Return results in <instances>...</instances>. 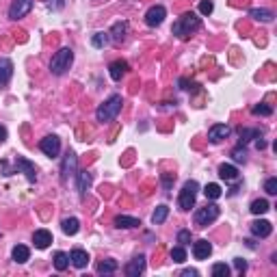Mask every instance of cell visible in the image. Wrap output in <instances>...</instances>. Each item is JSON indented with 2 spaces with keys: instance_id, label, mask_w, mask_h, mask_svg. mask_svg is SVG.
I'll return each mask as SVG.
<instances>
[{
  "instance_id": "60d3db41",
  "label": "cell",
  "mask_w": 277,
  "mask_h": 277,
  "mask_svg": "<svg viewBox=\"0 0 277 277\" xmlns=\"http://www.w3.org/2000/svg\"><path fill=\"white\" fill-rule=\"evenodd\" d=\"M234 266H236L238 273H245V271H247V262L243 258H234Z\"/></svg>"
},
{
  "instance_id": "9c48e42d",
  "label": "cell",
  "mask_w": 277,
  "mask_h": 277,
  "mask_svg": "<svg viewBox=\"0 0 277 277\" xmlns=\"http://www.w3.org/2000/svg\"><path fill=\"white\" fill-rule=\"evenodd\" d=\"M31 9H33V0H13L11 7H9V18L20 20V18L28 16Z\"/></svg>"
},
{
  "instance_id": "e0dca14e",
  "label": "cell",
  "mask_w": 277,
  "mask_h": 277,
  "mask_svg": "<svg viewBox=\"0 0 277 277\" xmlns=\"http://www.w3.org/2000/svg\"><path fill=\"white\" fill-rule=\"evenodd\" d=\"M126 33H128V22H115L113 28H110V42L115 43H122L126 39Z\"/></svg>"
},
{
  "instance_id": "603a6c76",
  "label": "cell",
  "mask_w": 277,
  "mask_h": 277,
  "mask_svg": "<svg viewBox=\"0 0 277 277\" xmlns=\"http://www.w3.org/2000/svg\"><path fill=\"white\" fill-rule=\"evenodd\" d=\"M219 175L221 180H225V182H234V180H238V169L234 167V165H221L219 167Z\"/></svg>"
},
{
  "instance_id": "e575fe53",
  "label": "cell",
  "mask_w": 277,
  "mask_h": 277,
  "mask_svg": "<svg viewBox=\"0 0 277 277\" xmlns=\"http://www.w3.org/2000/svg\"><path fill=\"white\" fill-rule=\"evenodd\" d=\"M232 158H234L236 163H245V160H247V149H245V145H238V148L232 149Z\"/></svg>"
},
{
  "instance_id": "b9f144b4",
  "label": "cell",
  "mask_w": 277,
  "mask_h": 277,
  "mask_svg": "<svg viewBox=\"0 0 277 277\" xmlns=\"http://www.w3.org/2000/svg\"><path fill=\"white\" fill-rule=\"evenodd\" d=\"M46 4H48V9H63V0H46Z\"/></svg>"
},
{
  "instance_id": "8d00e7d4",
  "label": "cell",
  "mask_w": 277,
  "mask_h": 277,
  "mask_svg": "<svg viewBox=\"0 0 277 277\" xmlns=\"http://www.w3.org/2000/svg\"><path fill=\"white\" fill-rule=\"evenodd\" d=\"M213 11H214L213 0H201V2H199V13H201V16H210Z\"/></svg>"
},
{
  "instance_id": "5bb4252c",
  "label": "cell",
  "mask_w": 277,
  "mask_h": 277,
  "mask_svg": "<svg viewBox=\"0 0 277 277\" xmlns=\"http://www.w3.org/2000/svg\"><path fill=\"white\" fill-rule=\"evenodd\" d=\"M128 69H130V65L126 61H122V59H117V61H113L108 65V74L113 80H122L126 74H128Z\"/></svg>"
},
{
  "instance_id": "30bf717a",
  "label": "cell",
  "mask_w": 277,
  "mask_h": 277,
  "mask_svg": "<svg viewBox=\"0 0 277 277\" xmlns=\"http://www.w3.org/2000/svg\"><path fill=\"white\" fill-rule=\"evenodd\" d=\"M230 134H232V128H230V126L216 124V126H213V128L208 130V141H210V143H221V141L228 139Z\"/></svg>"
},
{
  "instance_id": "f6af8a7d",
  "label": "cell",
  "mask_w": 277,
  "mask_h": 277,
  "mask_svg": "<svg viewBox=\"0 0 277 277\" xmlns=\"http://www.w3.org/2000/svg\"><path fill=\"white\" fill-rule=\"evenodd\" d=\"M2 141H7V128L0 126V143H2Z\"/></svg>"
},
{
  "instance_id": "ac0fdd59",
  "label": "cell",
  "mask_w": 277,
  "mask_h": 277,
  "mask_svg": "<svg viewBox=\"0 0 277 277\" xmlns=\"http://www.w3.org/2000/svg\"><path fill=\"white\" fill-rule=\"evenodd\" d=\"M33 243L37 249H48L50 243H52V234L48 230H37L33 234Z\"/></svg>"
},
{
  "instance_id": "2e32d148",
  "label": "cell",
  "mask_w": 277,
  "mask_h": 277,
  "mask_svg": "<svg viewBox=\"0 0 277 277\" xmlns=\"http://www.w3.org/2000/svg\"><path fill=\"white\" fill-rule=\"evenodd\" d=\"M13 76V61L11 59H0V87L9 85Z\"/></svg>"
},
{
  "instance_id": "7c38bea8",
  "label": "cell",
  "mask_w": 277,
  "mask_h": 277,
  "mask_svg": "<svg viewBox=\"0 0 277 277\" xmlns=\"http://www.w3.org/2000/svg\"><path fill=\"white\" fill-rule=\"evenodd\" d=\"M16 167L24 171V175L28 178V182H37V169H35V165H33L28 158H22V156H18V158H16Z\"/></svg>"
},
{
  "instance_id": "4fadbf2b",
  "label": "cell",
  "mask_w": 277,
  "mask_h": 277,
  "mask_svg": "<svg viewBox=\"0 0 277 277\" xmlns=\"http://www.w3.org/2000/svg\"><path fill=\"white\" fill-rule=\"evenodd\" d=\"M210 254H213V245H210L206 238H201V240H197V243H193V256H195V260H208Z\"/></svg>"
},
{
  "instance_id": "d590c367",
  "label": "cell",
  "mask_w": 277,
  "mask_h": 277,
  "mask_svg": "<svg viewBox=\"0 0 277 277\" xmlns=\"http://www.w3.org/2000/svg\"><path fill=\"white\" fill-rule=\"evenodd\" d=\"M251 113H254V115H262V117H269V115H273V108L266 107V104H256V107L251 108Z\"/></svg>"
},
{
  "instance_id": "9a60e30c",
  "label": "cell",
  "mask_w": 277,
  "mask_h": 277,
  "mask_svg": "<svg viewBox=\"0 0 277 277\" xmlns=\"http://www.w3.org/2000/svg\"><path fill=\"white\" fill-rule=\"evenodd\" d=\"M271 232H273V225L264 219H258L251 223V234L258 236V238H266V236H271Z\"/></svg>"
},
{
  "instance_id": "7402d4cb",
  "label": "cell",
  "mask_w": 277,
  "mask_h": 277,
  "mask_svg": "<svg viewBox=\"0 0 277 277\" xmlns=\"http://www.w3.org/2000/svg\"><path fill=\"white\" fill-rule=\"evenodd\" d=\"M76 175H78V193H80V197H85V193L89 191V186H91L93 178H91V173H89V171H76Z\"/></svg>"
},
{
  "instance_id": "8fae6325",
  "label": "cell",
  "mask_w": 277,
  "mask_h": 277,
  "mask_svg": "<svg viewBox=\"0 0 277 277\" xmlns=\"http://www.w3.org/2000/svg\"><path fill=\"white\" fill-rule=\"evenodd\" d=\"M143 271H145V256H134V258L126 264L124 273L128 277H139Z\"/></svg>"
},
{
  "instance_id": "3957f363",
  "label": "cell",
  "mask_w": 277,
  "mask_h": 277,
  "mask_svg": "<svg viewBox=\"0 0 277 277\" xmlns=\"http://www.w3.org/2000/svg\"><path fill=\"white\" fill-rule=\"evenodd\" d=\"M72 63H74L72 48H61L52 57V61H50V72H52L54 76H63V74L67 72L69 67H72Z\"/></svg>"
},
{
  "instance_id": "d6986e66",
  "label": "cell",
  "mask_w": 277,
  "mask_h": 277,
  "mask_svg": "<svg viewBox=\"0 0 277 277\" xmlns=\"http://www.w3.org/2000/svg\"><path fill=\"white\" fill-rule=\"evenodd\" d=\"M141 221L134 219V216H128V214H119L115 216V228L119 230H132V228H139Z\"/></svg>"
},
{
  "instance_id": "f546056e",
  "label": "cell",
  "mask_w": 277,
  "mask_h": 277,
  "mask_svg": "<svg viewBox=\"0 0 277 277\" xmlns=\"http://www.w3.org/2000/svg\"><path fill=\"white\" fill-rule=\"evenodd\" d=\"M67 266H69V256L63 254V251H57V254H54V269L65 271Z\"/></svg>"
},
{
  "instance_id": "ba28073f",
  "label": "cell",
  "mask_w": 277,
  "mask_h": 277,
  "mask_svg": "<svg viewBox=\"0 0 277 277\" xmlns=\"http://www.w3.org/2000/svg\"><path fill=\"white\" fill-rule=\"evenodd\" d=\"M39 149H42L46 156H50V158H57V156L61 154V139L50 134V137L39 141Z\"/></svg>"
},
{
  "instance_id": "277c9868",
  "label": "cell",
  "mask_w": 277,
  "mask_h": 277,
  "mask_svg": "<svg viewBox=\"0 0 277 277\" xmlns=\"http://www.w3.org/2000/svg\"><path fill=\"white\" fill-rule=\"evenodd\" d=\"M197 191H199V184L195 182V180H186L182 191H180V197H178V206L180 210H184V213H189L191 208L195 206V199H197Z\"/></svg>"
},
{
  "instance_id": "ab89813d",
  "label": "cell",
  "mask_w": 277,
  "mask_h": 277,
  "mask_svg": "<svg viewBox=\"0 0 277 277\" xmlns=\"http://www.w3.org/2000/svg\"><path fill=\"white\" fill-rule=\"evenodd\" d=\"M175 180L173 173H163V184H165V191H171V182Z\"/></svg>"
},
{
  "instance_id": "ee69618b",
  "label": "cell",
  "mask_w": 277,
  "mask_h": 277,
  "mask_svg": "<svg viewBox=\"0 0 277 277\" xmlns=\"http://www.w3.org/2000/svg\"><path fill=\"white\" fill-rule=\"evenodd\" d=\"M256 148H258V149H264V148H266V141L260 139V137H256Z\"/></svg>"
},
{
  "instance_id": "6da1fadb",
  "label": "cell",
  "mask_w": 277,
  "mask_h": 277,
  "mask_svg": "<svg viewBox=\"0 0 277 277\" xmlns=\"http://www.w3.org/2000/svg\"><path fill=\"white\" fill-rule=\"evenodd\" d=\"M122 104H124V100H122V95H119V93L110 95L107 102L98 107V110H95V119H98L100 124L113 122V119L119 115V110H122Z\"/></svg>"
},
{
  "instance_id": "4316f807",
  "label": "cell",
  "mask_w": 277,
  "mask_h": 277,
  "mask_svg": "<svg viewBox=\"0 0 277 277\" xmlns=\"http://www.w3.org/2000/svg\"><path fill=\"white\" fill-rule=\"evenodd\" d=\"M249 18H254V20H260V22H271L275 16H273V11H269V9H251L249 11Z\"/></svg>"
},
{
  "instance_id": "d6a6232c",
  "label": "cell",
  "mask_w": 277,
  "mask_h": 277,
  "mask_svg": "<svg viewBox=\"0 0 277 277\" xmlns=\"http://www.w3.org/2000/svg\"><path fill=\"white\" fill-rule=\"evenodd\" d=\"M213 275L214 277H230V266L225 262H216L213 266Z\"/></svg>"
},
{
  "instance_id": "484cf974",
  "label": "cell",
  "mask_w": 277,
  "mask_h": 277,
  "mask_svg": "<svg viewBox=\"0 0 277 277\" xmlns=\"http://www.w3.org/2000/svg\"><path fill=\"white\" fill-rule=\"evenodd\" d=\"M169 216V208L165 204H160V206H156V210H154V214H152V223L154 225H160V223H165V219Z\"/></svg>"
},
{
  "instance_id": "cb8c5ba5",
  "label": "cell",
  "mask_w": 277,
  "mask_h": 277,
  "mask_svg": "<svg viewBox=\"0 0 277 277\" xmlns=\"http://www.w3.org/2000/svg\"><path fill=\"white\" fill-rule=\"evenodd\" d=\"M61 230L65 232L67 236H74V234H78V230H80V221L76 219V216H69V219H63V223H61Z\"/></svg>"
},
{
  "instance_id": "83f0119b",
  "label": "cell",
  "mask_w": 277,
  "mask_h": 277,
  "mask_svg": "<svg viewBox=\"0 0 277 277\" xmlns=\"http://www.w3.org/2000/svg\"><path fill=\"white\" fill-rule=\"evenodd\" d=\"M204 195H206V199H219L221 195H223V191H221V186L219 184H214V182H210V184H206L204 186Z\"/></svg>"
},
{
  "instance_id": "44dd1931",
  "label": "cell",
  "mask_w": 277,
  "mask_h": 277,
  "mask_svg": "<svg viewBox=\"0 0 277 277\" xmlns=\"http://www.w3.org/2000/svg\"><path fill=\"white\" fill-rule=\"evenodd\" d=\"M11 258H13V262H18V264H24V262H28V258H31V249H28L26 245H16L11 251Z\"/></svg>"
},
{
  "instance_id": "8992f818",
  "label": "cell",
  "mask_w": 277,
  "mask_h": 277,
  "mask_svg": "<svg viewBox=\"0 0 277 277\" xmlns=\"http://www.w3.org/2000/svg\"><path fill=\"white\" fill-rule=\"evenodd\" d=\"M76 169H78V156H76V152L67 149V154H65V158L61 163V182L67 184L69 178L76 175Z\"/></svg>"
},
{
  "instance_id": "1f68e13d",
  "label": "cell",
  "mask_w": 277,
  "mask_h": 277,
  "mask_svg": "<svg viewBox=\"0 0 277 277\" xmlns=\"http://www.w3.org/2000/svg\"><path fill=\"white\" fill-rule=\"evenodd\" d=\"M260 130H254V128H240V145H247L251 139L260 137Z\"/></svg>"
},
{
  "instance_id": "d4e9b609",
  "label": "cell",
  "mask_w": 277,
  "mask_h": 277,
  "mask_svg": "<svg viewBox=\"0 0 277 277\" xmlns=\"http://www.w3.org/2000/svg\"><path fill=\"white\" fill-rule=\"evenodd\" d=\"M117 269H119V264L115 260H102L98 264V273L100 275H113Z\"/></svg>"
},
{
  "instance_id": "4dcf8cb0",
  "label": "cell",
  "mask_w": 277,
  "mask_h": 277,
  "mask_svg": "<svg viewBox=\"0 0 277 277\" xmlns=\"http://www.w3.org/2000/svg\"><path fill=\"white\" fill-rule=\"evenodd\" d=\"M269 208H271V204L266 199H256V201H251V213L254 214H264V213H269Z\"/></svg>"
},
{
  "instance_id": "f1b7e54d",
  "label": "cell",
  "mask_w": 277,
  "mask_h": 277,
  "mask_svg": "<svg viewBox=\"0 0 277 277\" xmlns=\"http://www.w3.org/2000/svg\"><path fill=\"white\" fill-rule=\"evenodd\" d=\"M110 43V35L108 33H95L91 37V46L93 48H107Z\"/></svg>"
},
{
  "instance_id": "52a82bcc",
  "label": "cell",
  "mask_w": 277,
  "mask_h": 277,
  "mask_svg": "<svg viewBox=\"0 0 277 277\" xmlns=\"http://www.w3.org/2000/svg\"><path fill=\"white\" fill-rule=\"evenodd\" d=\"M165 18H167V9H165L163 4H154V7H149L148 13H145V24L156 28L165 22Z\"/></svg>"
},
{
  "instance_id": "7bdbcfd3",
  "label": "cell",
  "mask_w": 277,
  "mask_h": 277,
  "mask_svg": "<svg viewBox=\"0 0 277 277\" xmlns=\"http://www.w3.org/2000/svg\"><path fill=\"white\" fill-rule=\"evenodd\" d=\"M199 273L195 269H186V271H182V277H197Z\"/></svg>"
},
{
  "instance_id": "5b68a950",
  "label": "cell",
  "mask_w": 277,
  "mask_h": 277,
  "mask_svg": "<svg viewBox=\"0 0 277 277\" xmlns=\"http://www.w3.org/2000/svg\"><path fill=\"white\" fill-rule=\"evenodd\" d=\"M219 206L216 204H206L204 208H199L197 213H195V225H199V228H208L210 223H214L216 219H219Z\"/></svg>"
},
{
  "instance_id": "ffe728a7",
  "label": "cell",
  "mask_w": 277,
  "mask_h": 277,
  "mask_svg": "<svg viewBox=\"0 0 277 277\" xmlns=\"http://www.w3.org/2000/svg\"><path fill=\"white\" fill-rule=\"evenodd\" d=\"M69 262H72L76 269H85V266L89 264V254L85 249H74L72 254H69Z\"/></svg>"
},
{
  "instance_id": "f35d334b",
  "label": "cell",
  "mask_w": 277,
  "mask_h": 277,
  "mask_svg": "<svg viewBox=\"0 0 277 277\" xmlns=\"http://www.w3.org/2000/svg\"><path fill=\"white\" fill-rule=\"evenodd\" d=\"M178 243L182 245V247L191 243V230H180L178 232Z\"/></svg>"
},
{
  "instance_id": "74e56055",
  "label": "cell",
  "mask_w": 277,
  "mask_h": 277,
  "mask_svg": "<svg viewBox=\"0 0 277 277\" xmlns=\"http://www.w3.org/2000/svg\"><path fill=\"white\" fill-rule=\"evenodd\" d=\"M264 191L269 195H277V178H269L264 182Z\"/></svg>"
},
{
  "instance_id": "7a4b0ae2",
  "label": "cell",
  "mask_w": 277,
  "mask_h": 277,
  "mask_svg": "<svg viewBox=\"0 0 277 277\" xmlns=\"http://www.w3.org/2000/svg\"><path fill=\"white\" fill-rule=\"evenodd\" d=\"M197 28H201V20L195 13H184L178 22H173V35H178L180 39H189Z\"/></svg>"
},
{
  "instance_id": "836d02e7",
  "label": "cell",
  "mask_w": 277,
  "mask_h": 277,
  "mask_svg": "<svg viewBox=\"0 0 277 277\" xmlns=\"http://www.w3.org/2000/svg\"><path fill=\"white\" fill-rule=\"evenodd\" d=\"M171 260L178 262V264H182V262L186 260V251H184V247H173V249H171Z\"/></svg>"
}]
</instances>
